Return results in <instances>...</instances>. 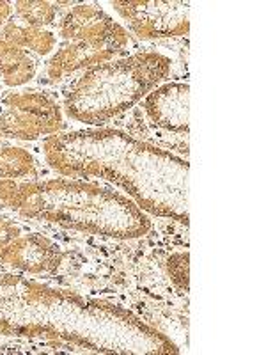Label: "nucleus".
<instances>
[{"label":"nucleus","instance_id":"nucleus-1","mask_svg":"<svg viewBox=\"0 0 266 355\" xmlns=\"http://www.w3.org/2000/svg\"><path fill=\"white\" fill-rule=\"evenodd\" d=\"M0 338L64 341L85 354H176L170 338L112 300L57 283L0 272Z\"/></svg>","mask_w":266,"mask_h":355},{"label":"nucleus","instance_id":"nucleus-2","mask_svg":"<svg viewBox=\"0 0 266 355\" xmlns=\"http://www.w3.org/2000/svg\"><path fill=\"white\" fill-rule=\"evenodd\" d=\"M52 173L101 180L151 217L188 226L186 158L110 126L68 130L30 146Z\"/></svg>","mask_w":266,"mask_h":355},{"label":"nucleus","instance_id":"nucleus-3","mask_svg":"<svg viewBox=\"0 0 266 355\" xmlns=\"http://www.w3.org/2000/svg\"><path fill=\"white\" fill-rule=\"evenodd\" d=\"M0 214L121 242L142 239L154 226V217L110 183L55 173L28 182L0 180Z\"/></svg>","mask_w":266,"mask_h":355},{"label":"nucleus","instance_id":"nucleus-4","mask_svg":"<svg viewBox=\"0 0 266 355\" xmlns=\"http://www.w3.org/2000/svg\"><path fill=\"white\" fill-rule=\"evenodd\" d=\"M176 61L157 46L78 73L55 91L68 121L85 128L105 126L121 117L142 98L170 80Z\"/></svg>","mask_w":266,"mask_h":355},{"label":"nucleus","instance_id":"nucleus-5","mask_svg":"<svg viewBox=\"0 0 266 355\" xmlns=\"http://www.w3.org/2000/svg\"><path fill=\"white\" fill-rule=\"evenodd\" d=\"M151 130V144L185 158L188 155V80H167L145 94L139 103Z\"/></svg>","mask_w":266,"mask_h":355},{"label":"nucleus","instance_id":"nucleus-6","mask_svg":"<svg viewBox=\"0 0 266 355\" xmlns=\"http://www.w3.org/2000/svg\"><path fill=\"white\" fill-rule=\"evenodd\" d=\"M114 11L126 21L139 43L185 37L190 31L188 2H110Z\"/></svg>","mask_w":266,"mask_h":355},{"label":"nucleus","instance_id":"nucleus-7","mask_svg":"<svg viewBox=\"0 0 266 355\" xmlns=\"http://www.w3.org/2000/svg\"><path fill=\"white\" fill-rule=\"evenodd\" d=\"M66 256L68 252L55 239L33 227L0 249V272L57 277L66 265Z\"/></svg>","mask_w":266,"mask_h":355},{"label":"nucleus","instance_id":"nucleus-8","mask_svg":"<svg viewBox=\"0 0 266 355\" xmlns=\"http://www.w3.org/2000/svg\"><path fill=\"white\" fill-rule=\"evenodd\" d=\"M126 55H132V53L110 49H93L89 44L77 43V41H61L55 52L46 59V62H43L36 84L37 87L55 89L85 69L116 61Z\"/></svg>","mask_w":266,"mask_h":355},{"label":"nucleus","instance_id":"nucleus-9","mask_svg":"<svg viewBox=\"0 0 266 355\" xmlns=\"http://www.w3.org/2000/svg\"><path fill=\"white\" fill-rule=\"evenodd\" d=\"M117 21L101 8V4L80 2L62 12L55 33L59 41H77L93 49H110Z\"/></svg>","mask_w":266,"mask_h":355},{"label":"nucleus","instance_id":"nucleus-10","mask_svg":"<svg viewBox=\"0 0 266 355\" xmlns=\"http://www.w3.org/2000/svg\"><path fill=\"white\" fill-rule=\"evenodd\" d=\"M0 107H8L12 110L30 114L39 119L52 123L61 130V133L68 132L69 121L64 116L61 101L57 98L55 91L43 87H21L2 91L0 94Z\"/></svg>","mask_w":266,"mask_h":355},{"label":"nucleus","instance_id":"nucleus-11","mask_svg":"<svg viewBox=\"0 0 266 355\" xmlns=\"http://www.w3.org/2000/svg\"><path fill=\"white\" fill-rule=\"evenodd\" d=\"M43 59L0 37V85L4 91L27 87L36 82Z\"/></svg>","mask_w":266,"mask_h":355},{"label":"nucleus","instance_id":"nucleus-12","mask_svg":"<svg viewBox=\"0 0 266 355\" xmlns=\"http://www.w3.org/2000/svg\"><path fill=\"white\" fill-rule=\"evenodd\" d=\"M0 133L8 142L36 144L46 137L59 135L61 130L36 116L0 107Z\"/></svg>","mask_w":266,"mask_h":355},{"label":"nucleus","instance_id":"nucleus-13","mask_svg":"<svg viewBox=\"0 0 266 355\" xmlns=\"http://www.w3.org/2000/svg\"><path fill=\"white\" fill-rule=\"evenodd\" d=\"M52 171L44 166L36 151L17 142L0 144V180L28 182L39 180Z\"/></svg>","mask_w":266,"mask_h":355},{"label":"nucleus","instance_id":"nucleus-14","mask_svg":"<svg viewBox=\"0 0 266 355\" xmlns=\"http://www.w3.org/2000/svg\"><path fill=\"white\" fill-rule=\"evenodd\" d=\"M0 37H4L9 43L34 53L39 59H48L61 43L55 28L30 27V25L21 24L15 17L4 27H0Z\"/></svg>","mask_w":266,"mask_h":355},{"label":"nucleus","instance_id":"nucleus-15","mask_svg":"<svg viewBox=\"0 0 266 355\" xmlns=\"http://www.w3.org/2000/svg\"><path fill=\"white\" fill-rule=\"evenodd\" d=\"M12 17L30 27L55 28L61 12L57 11L53 2L44 0H17L12 2Z\"/></svg>","mask_w":266,"mask_h":355},{"label":"nucleus","instance_id":"nucleus-16","mask_svg":"<svg viewBox=\"0 0 266 355\" xmlns=\"http://www.w3.org/2000/svg\"><path fill=\"white\" fill-rule=\"evenodd\" d=\"M166 275L174 290L181 295H188L190 290V252L186 249L174 250L163 261Z\"/></svg>","mask_w":266,"mask_h":355},{"label":"nucleus","instance_id":"nucleus-17","mask_svg":"<svg viewBox=\"0 0 266 355\" xmlns=\"http://www.w3.org/2000/svg\"><path fill=\"white\" fill-rule=\"evenodd\" d=\"M34 226L36 224H33V222H25L12 217V215L0 214V249L8 245L12 239H17L21 233H25V231L33 230Z\"/></svg>","mask_w":266,"mask_h":355},{"label":"nucleus","instance_id":"nucleus-18","mask_svg":"<svg viewBox=\"0 0 266 355\" xmlns=\"http://www.w3.org/2000/svg\"><path fill=\"white\" fill-rule=\"evenodd\" d=\"M12 18V2H0V27Z\"/></svg>","mask_w":266,"mask_h":355},{"label":"nucleus","instance_id":"nucleus-19","mask_svg":"<svg viewBox=\"0 0 266 355\" xmlns=\"http://www.w3.org/2000/svg\"><path fill=\"white\" fill-rule=\"evenodd\" d=\"M4 142H8V141H4V137H2V133H0V144H4Z\"/></svg>","mask_w":266,"mask_h":355},{"label":"nucleus","instance_id":"nucleus-20","mask_svg":"<svg viewBox=\"0 0 266 355\" xmlns=\"http://www.w3.org/2000/svg\"><path fill=\"white\" fill-rule=\"evenodd\" d=\"M2 91H4V87H2V85H0V94H2Z\"/></svg>","mask_w":266,"mask_h":355}]
</instances>
